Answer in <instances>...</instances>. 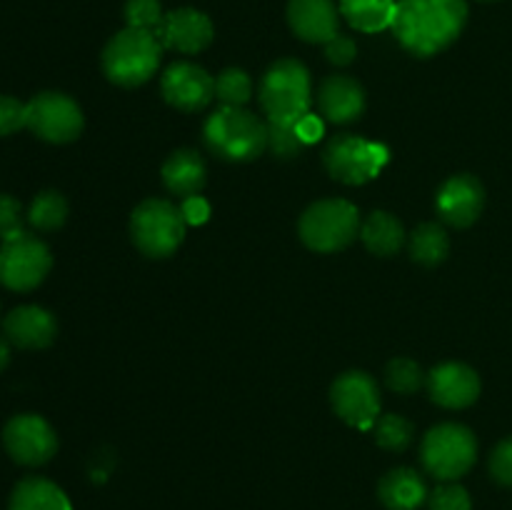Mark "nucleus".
Segmentation results:
<instances>
[{
	"mask_svg": "<svg viewBox=\"0 0 512 510\" xmlns=\"http://www.w3.org/2000/svg\"><path fill=\"white\" fill-rule=\"evenodd\" d=\"M465 23V0H400L395 8L393 33L408 53L430 58L450 48L460 38Z\"/></svg>",
	"mask_w": 512,
	"mask_h": 510,
	"instance_id": "f257e3e1",
	"label": "nucleus"
},
{
	"mask_svg": "<svg viewBox=\"0 0 512 510\" xmlns=\"http://www.w3.org/2000/svg\"><path fill=\"white\" fill-rule=\"evenodd\" d=\"M203 140L220 160L248 163L268 148V123L250 110L223 105L205 120Z\"/></svg>",
	"mask_w": 512,
	"mask_h": 510,
	"instance_id": "f03ea898",
	"label": "nucleus"
},
{
	"mask_svg": "<svg viewBox=\"0 0 512 510\" xmlns=\"http://www.w3.org/2000/svg\"><path fill=\"white\" fill-rule=\"evenodd\" d=\"M260 105L270 123L298 125L310 115L313 105V83L300 60L285 58L270 65L260 80Z\"/></svg>",
	"mask_w": 512,
	"mask_h": 510,
	"instance_id": "7ed1b4c3",
	"label": "nucleus"
},
{
	"mask_svg": "<svg viewBox=\"0 0 512 510\" xmlns=\"http://www.w3.org/2000/svg\"><path fill=\"white\" fill-rule=\"evenodd\" d=\"M163 45L150 30L125 28L108 40L103 50V73L120 88H138L155 75Z\"/></svg>",
	"mask_w": 512,
	"mask_h": 510,
	"instance_id": "20e7f679",
	"label": "nucleus"
},
{
	"mask_svg": "<svg viewBox=\"0 0 512 510\" xmlns=\"http://www.w3.org/2000/svg\"><path fill=\"white\" fill-rule=\"evenodd\" d=\"M183 208L163 198H148L130 215V240L148 258H168L185 238Z\"/></svg>",
	"mask_w": 512,
	"mask_h": 510,
	"instance_id": "39448f33",
	"label": "nucleus"
},
{
	"mask_svg": "<svg viewBox=\"0 0 512 510\" xmlns=\"http://www.w3.org/2000/svg\"><path fill=\"white\" fill-rule=\"evenodd\" d=\"M298 233L315 253H338L360 235V213L350 200H318L300 215Z\"/></svg>",
	"mask_w": 512,
	"mask_h": 510,
	"instance_id": "423d86ee",
	"label": "nucleus"
},
{
	"mask_svg": "<svg viewBox=\"0 0 512 510\" xmlns=\"http://www.w3.org/2000/svg\"><path fill=\"white\" fill-rule=\"evenodd\" d=\"M478 458V440L473 430L460 423H440L425 433L420 445L423 468L443 483L463 478Z\"/></svg>",
	"mask_w": 512,
	"mask_h": 510,
	"instance_id": "0eeeda50",
	"label": "nucleus"
},
{
	"mask_svg": "<svg viewBox=\"0 0 512 510\" xmlns=\"http://www.w3.org/2000/svg\"><path fill=\"white\" fill-rule=\"evenodd\" d=\"M323 163L330 178L338 183L363 185L383 170L388 163V150L360 135H338L325 145Z\"/></svg>",
	"mask_w": 512,
	"mask_h": 510,
	"instance_id": "6e6552de",
	"label": "nucleus"
},
{
	"mask_svg": "<svg viewBox=\"0 0 512 510\" xmlns=\"http://www.w3.org/2000/svg\"><path fill=\"white\" fill-rule=\"evenodd\" d=\"M53 255L48 245L35 235H18L0 245V283L15 293H28L38 288L50 273Z\"/></svg>",
	"mask_w": 512,
	"mask_h": 510,
	"instance_id": "1a4fd4ad",
	"label": "nucleus"
},
{
	"mask_svg": "<svg viewBox=\"0 0 512 510\" xmlns=\"http://www.w3.org/2000/svg\"><path fill=\"white\" fill-rule=\"evenodd\" d=\"M83 110L65 93H40L28 103V128L45 143H73L83 133Z\"/></svg>",
	"mask_w": 512,
	"mask_h": 510,
	"instance_id": "9d476101",
	"label": "nucleus"
},
{
	"mask_svg": "<svg viewBox=\"0 0 512 510\" xmlns=\"http://www.w3.org/2000/svg\"><path fill=\"white\" fill-rule=\"evenodd\" d=\"M330 405L335 415L353 428H373L380 415L378 383L365 370H348L335 378L330 388Z\"/></svg>",
	"mask_w": 512,
	"mask_h": 510,
	"instance_id": "9b49d317",
	"label": "nucleus"
},
{
	"mask_svg": "<svg viewBox=\"0 0 512 510\" xmlns=\"http://www.w3.org/2000/svg\"><path fill=\"white\" fill-rule=\"evenodd\" d=\"M3 443L10 458L20 465H43L58 453V435L45 418L35 413L15 415L3 430Z\"/></svg>",
	"mask_w": 512,
	"mask_h": 510,
	"instance_id": "f8f14e48",
	"label": "nucleus"
},
{
	"mask_svg": "<svg viewBox=\"0 0 512 510\" xmlns=\"http://www.w3.org/2000/svg\"><path fill=\"white\" fill-rule=\"evenodd\" d=\"M160 93L165 103L183 113L205 110L215 98V78L195 63H173L160 78Z\"/></svg>",
	"mask_w": 512,
	"mask_h": 510,
	"instance_id": "ddd939ff",
	"label": "nucleus"
},
{
	"mask_svg": "<svg viewBox=\"0 0 512 510\" xmlns=\"http://www.w3.org/2000/svg\"><path fill=\"white\" fill-rule=\"evenodd\" d=\"M485 208V188L475 175L460 173L445 180L435 195L440 220L453 228H470Z\"/></svg>",
	"mask_w": 512,
	"mask_h": 510,
	"instance_id": "4468645a",
	"label": "nucleus"
},
{
	"mask_svg": "<svg viewBox=\"0 0 512 510\" xmlns=\"http://www.w3.org/2000/svg\"><path fill=\"white\" fill-rule=\"evenodd\" d=\"M428 393L433 403L448 410L470 408L480 398V375L465 363H440L428 373Z\"/></svg>",
	"mask_w": 512,
	"mask_h": 510,
	"instance_id": "2eb2a0df",
	"label": "nucleus"
},
{
	"mask_svg": "<svg viewBox=\"0 0 512 510\" xmlns=\"http://www.w3.org/2000/svg\"><path fill=\"white\" fill-rule=\"evenodd\" d=\"M155 38L160 40L163 48L178 50V53H203L213 43V23L208 15L195 8L170 10L165 13L160 28L155 30Z\"/></svg>",
	"mask_w": 512,
	"mask_h": 510,
	"instance_id": "dca6fc26",
	"label": "nucleus"
},
{
	"mask_svg": "<svg viewBox=\"0 0 512 510\" xmlns=\"http://www.w3.org/2000/svg\"><path fill=\"white\" fill-rule=\"evenodd\" d=\"M3 335L10 345L23 350H43L58 335L53 313L40 305H20L3 320Z\"/></svg>",
	"mask_w": 512,
	"mask_h": 510,
	"instance_id": "f3484780",
	"label": "nucleus"
},
{
	"mask_svg": "<svg viewBox=\"0 0 512 510\" xmlns=\"http://www.w3.org/2000/svg\"><path fill=\"white\" fill-rule=\"evenodd\" d=\"M340 8L333 0H290L288 23L290 30L305 43L325 45L338 35Z\"/></svg>",
	"mask_w": 512,
	"mask_h": 510,
	"instance_id": "a211bd4d",
	"label": "nucleus"
},
{
	"mask_svg": "<svg viewBox=\"0 0 512 510\" xmlns=\"http://www.w3.org/2000/svg\"><path fill=\"white\" fill-rule=\"evenodd\" d=\"M318 108L330 123H353L365 110L363 85L348 75H330L318 88Z\"/></svg>",
	"mask_w": 512,
	"mask_h": 510,
	"instance_id": "6ab92c4d",
	"label": "nucleus"
},
{
	"mask_svg": "<svg viewBox=\"0 0 512 510\" xmlns=\"http://www.w3.org/2000/svg\"><path fill=\"white\" fill-rule=\"evenodd\" d=\"M205 178H208V170H205V160L200 158L198 150L180 148L170 153L163 163L165 188L178 195L180 200L198 198L205 188Z\"/></svg>",
	"mask_w": 512,
	"mask_h": 510,
	"instance_id": "aec40b11",
	"label": "nucleus"
},
{
	"mask_svg": "<svg viewBox=\"0 0 512 510\" xmlns=\"http://www.w3.org/2000/svg\"><path fill=\"white\" fill-rule=\"evenodd\" d=\"M428 485L413 468H395L378 483V498L388 510H418L428 500Z\"/></svg>",
	"mask_w": 512,
	"mask_h": 510,
	"instance_id": "412c9836",
	"label": "nucleus"
},
{
	"mask_svg": "<svg viewBox=\"0 0 512 510\" xmlns=\"http://www.w3.org/2000/svg\"><path fill=\"white\" fill-rule=\"evenodd\" d=\"M360 240L378 258H390L405 245V228L395 215L375 210L360 223Z\"/></svg>",
	"mask_w": 512,
	"mask_h": 510,
	"instance_id": "4be33fe9",
	"label": "nucleus"
},
{
	"mask_svg": "<svg viewBox=\"0 0 512 510\" xmlns=\"http://www.w3.org/2000/svg\"><path fill=\"white\" fill-rule=\"evenodd\" d=\"M8 510H73L63 490L45 478H25L15 485Z\"/></svg>",
	"mask_w": 512,
	"mask_h": 510,
	"instance_id": "5701e85b",
	"label": "nucleus"
},
{
	"mask_svg": "<svg viewBox=\"0 0 512 510\" xmlns=\"http://www.w3.org/2000/svg\"><path fill=\"white\" fill-rule=\"evenodd\" d=\"M398 0H340V15L360 33L393 28Z\"/></svg>",
	"mask_w": 512,
	"mask_h": 510,
	"instance_id": "b1692460",
	"label": "nucleus"
},
{
	"mask_svg": "<svg viewBox=\"0 0 512 510\" xmlns=\"http://www.w3.org/2000/svg\"><path fill=\"white\" fill-rule=\"evenodd\" d=\"M408 250L415 263L425 265V268H435V265H440L448 258L450 238L443 225L423 223L410 233Z\"/></svg>",
	"mask_w": 512,
	"mask_h": 510,
	"instance_id": "393cba45",
	"label": "nucleus"
},
{
	"mask_svg": "<svg viewBox=\"0 0 512 510\" xmlns=\"http://www.w3.org/2000/svg\"><path fill=\"white\" fill-rule=\"evenodd\" d=\"M65 220H68V200L58 190H43V193L35 195L28 210V223L35 230L50 233V230L63 228Z\"/></svg>",
	"mask_w": 512,
	"mask_h": 510,
	"instance_id": "a878e982",
	"label": "nucleus"
},
{
	"mask_svg": "<svg viewBox=\"0 0 512 510\" xmlns=\"http://www.w3.org/2000/svg\"><path fill=\"white\" fill-rule=\"evenodd\" d=\"M375 443L383 450H393V453H403L410 443H413V425L405 420L403 415H380L373 425Z\"/></svg>",
	"mask_w": 512,
	"mask_h": 510,
	"instance_id": "bb28decb",
	"label": "nucleus"
},
{
	"mask_svg": "<svg viewBox=\"0 0 512 510\" xmlns=\"http://www.w3.org/2000/svg\"><path fill=\"white\" fill-rule=\"evenodd\" d=\"M215 98L223 105H233V108H243L250 98H253V80L245 70L240 68H225L223 73L215 78Z\"/></svg>",
	"mask_w": 512,
	"mask_h": 510,
	"instance_id": "cd10ccee",
	"label": "nucleus"
},
{
	"mask_svg": "<svg viewBox=\"0 0 512 510\" xmlns=\"http://www.w3.org/2000/svg\"><path fill=\"white\" fill-rule=\"evenodd\" d=\"M425 373L415 360L410 358H395L390 360L388 368H385V383L393 393L400 395H413L423 388L425 383Z\"/></svg>",
	"mask_w": 512,
	"mask_h": 510,
	"instance_id": "c85d7f7f",
	"label": "nucleus"
},
{
	"mask_svg": "<svg viewBox=\"0 0 512 510\" xmlns=\"http://www.w3.org/2000/svg\"><path fill=\"white\" fill-rule=\"evenodd\" d=\"M308 140L300 135L298 125L288 123H270L268 120V150L275 158H295V155L303 153L308 148Z\"/></svg>",
	"mask_w": 512,
	"mask_h": 510,
	"instance_id": "c756f323",
	"label": "nucleus"
},
{
	"mask_svg": "<svg viewBox=\"0 0 512 510\" xmlns=\"http://www.w3.org/2000/svg\"><path fill=\"white\" fill-rule=\"evenodd\" d=\"M123 13L128 28L150 30V33H155L165 18L163 8H160V0H128Z\"/></svg>",
	"mask_w": 512,
	"mask_h": 510,
	"instance_id": "7c9ffc66",
	"label": "nucleus"
},
{
	"mask_svg": "<svg viewBox=\"0 0 512 510\" xmlns=\"http://www.w3.org/2000/svg\"><path fill=\"white\" fill-rule=\"evenodd\" d=\"M430 510H473L470 493L458 483H443L428 495Z\"/></svg>",
	"mask_w": 512,
	"mask_h": 510,
	"instance_id": "2f4dec72",
	"label": "nucleus"
},
{
	"mask_svg": "<svg viewBox=\"0 0 512 510\" xmlns=\"http://www.w3.org/2000/svg\"><path fill=\"white\" fill-rule=\"evenodd\" d=\"M23 128H28V105L10 95H0V135H13Z\"/></svg>",
	"mask_w": 512,
	"mask_h": 510,
	"instance_id": "473e14b6",
	"label": "nucleus"
},
{
	"mask_svg": "<svg viewBox=\"0 0 512 510\" xmlns=\"http://www.w3.org/2000/svg\"><path fill=\"white\" fill-rule=\"evenodd\" d=\"M23 215L20 203L10 195H0V240H10L23 235Z\"/></svg>",
	"mask_w": 512,
	"mask_h": 510,
	"instance_id": "72a5a7b5",
	"label": "nucleus"
},
{
	"mask_svg": "<svg viewBox=\"0 0 512 510\" xmlns=\"http://www.w3.org/2000/svg\"><path fill=\"white\" fill-rule=\"evenodd\" d=\"M490 475L505 488H512V438L500 440L490 455Z\"/></svg>",
	"mask_w": 512,
	"mask_h": 510,
	"instance_id": "f704fd0d",
	"label": "nucleus"
},
{
	"mask_svg": "<svg viewBox=\"0 0 512 510\" xmlns=\"http://www.w3.org/2000/svg\"><path fill=\"white\" fill-rule=\"evenodd\" d=\"M355 55H358V45H355V40L348 38V35L338 33L333 40L325 43V58L333 65H338V68H345V65L353 63Z\"/></svg>",
	"mask_w": 512,
	"mask_h": 510,
	"instance_id": "c9c22d12",
	"label": "nucleus"
},
{
	"mask_svg": "<svg viewBox=\"0 0 512 510\" xmlns=\"http://www.w3.org/2000/svg\"><path fill=\"white\" fill-rule=\"evenodd\" d=\"M8 363H10V345H8V338L0 335V373L8 368Z\"/></svg>",
	"mask_w": 512,
	"mask_h": 510,
	"instance_id": "e433bc0d",
	"label": "nucleus"
},
{
	"mask_svg": "<svg viewBox=\"0 0 512 510\" xmlns=\"http://www.w3.org/2000/svg\"><path fill=\"white\" fill-rule=\"evenodd\" d=\"M398 3H400V0H398Z\"/></svg>",
	"mask_w": 512,
	"mask_h": 510,
	"instance_id": "4c0bfd02",
	"label": "nucleus"
}]
</instances>
